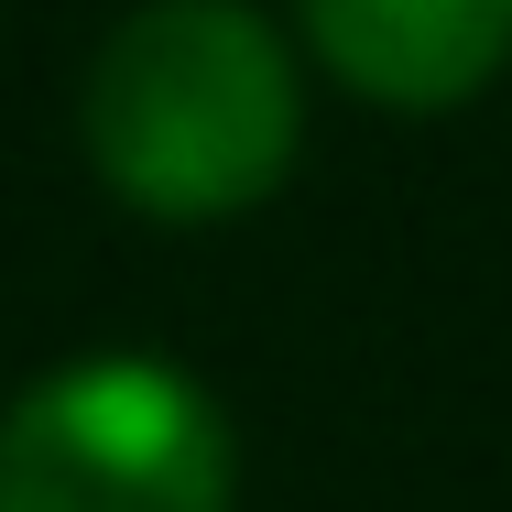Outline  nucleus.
I'll return each mask as SVG.
<instances>
[{
  "mask_svg": "<svg viewBox=\"0 0 512 512\" xmlns=\"http://www.w3.org/2000/svg\"><path fill=\"white\" fill-rule=\"evenodd\" d=\"M77 142L109 197L164 229L251 218L295 175V142H306L295 44L251 0H142L88 55Z\"/></svg>",
  "mask_w": 512,
  "mask_h": 512,
  "instance_id": "nucleus-1",
  "label": "nucleus"
},
{
  "mask_svg": "<svg viewBox=\"0 0 512 512\" xmlns=\"http://www.w3.org/2000/svg\"><path fill=\"white\" fill-rule=\"evenodd\" d=\"M295 22L371 109H458L512 66V0H295Z\"/></svg>",
  "mask_w": 512,
  "mask_h": 512,
  "instance_id": "nucleus-3",
  "label": "nucleus"
},
{
  "mask_svg": "<svg viewBox=\"0 0 512 512\" xmlns=\"http://www.w3.org/2000/svg\"><path fill=\"white\" fill-rule=\"evenodd\" d=\"M240 436L197 371L153 349L55 360L0 404V512H229Z\"/></svg>",
  "mask_w": 512,
  "mask_h": 512,
  "instance_id": "nucleus-2",
  "label": "nucleus"
}]
</instances>
